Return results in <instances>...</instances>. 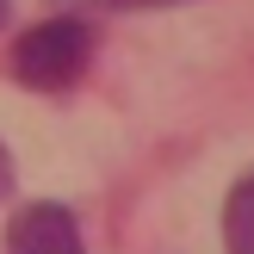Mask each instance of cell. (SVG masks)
<instances>
[{
    "mask_svg": "<svg viewBox=\"0 0 254 254\" xmlns=\"http://www.w3.org/2000/svg\"><path fill=\"white\" fill-rule=\"evenodd\" d=\"M87 56H93V31L81 19H44L12 44V81L31 93H68L87 74Z\"/></svg>",
    "mask_w": 254,
    "mask_h": 254,
    "instance_id": "cell-1",
    "label": "cell"
},
{
    "mask_svg": "<svg viewBox=\"0 0 254 254\" xmlns=\"http://www.w3.org/2000/svg\"><path fill=\"white\" fill-rule=\"evenodd\" d=\"M6 254H87V242H81V223H74L68 205L31 198L6 223Z\"/></svg>",
    "mask_w": 254,
    "mask_h": 254,
    "instance_id": "cell-2",
    "label": "cell"
},
{
    "mask_svg": "<svg viewBox=\"0 0 254 254\" xmlns=\"http://www.w3.org/2000/svg\"><path fill=\"white\" fill-rule=\"evenodd\" d=\"M223 248L230 254H254V168L223 198Z\"/></svg>",
    "mask_w": 254,
    "mask_h": 254,
    "instance_id": "cell-3",
    "label": "cell"
},
{
    "mask_svg": "<svg viewBox=\"0 0 254 254\" xmlns=\"http://www.w3.org/2000/svg\"><path fill=\"white\" fill-rule=\"evenodd\" d=\"M12 180H19V174H12V155H6V143H0V198H12Z\"/></svg>",
    "mask_w": 254,
    "mask_h": 254,
    "instance_id": "cell-4",
    "label": "cell"
},
{
    "mask_svg": "<svg viewBox=\"0 0 254 254\" xmlns=\"http://www.w3.org/2000/svg\"><path fill=\"white\" fill-rule=\"evenodd\" d=\"M124 6H180V0H124Z\"/></svg>",
    "mask_w": 254,
    "mask_h": 254,
    "instance_id": "cell-5",
    "label": "cell"
},
{
    "mask_svg": "<svg viewBox=\"0 0 254 254\" xmlns=\"http://www.w3.org/2000/svg\"><path fill=\"white\" fill-rule=\"evenodd\" d=\"M6 19H12V0H0V25H6Z\"/></svg>",
    "mask_w": 254,
    "mask_h": 254,
    "instance_id": "cell-6",
    "label": "cell"
}]
</instances>
